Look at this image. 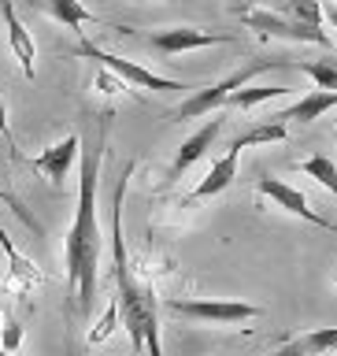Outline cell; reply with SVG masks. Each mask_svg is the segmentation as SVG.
<instances>
[{
	"label": "cell",
	"instance_id": "cell-15",
	"mask_svg": "<svg viewBox=\"0 0 337 356\" xmlns=\"http://www.w3.org/2000/svg\"><path fill=\"white\" fill-rule=\"evenodd\" d=\"M33 4H38L41 11H49L56 22H63V26H71V30L93 22V11H89L82 0H33Z\"/></svg>",
	"mask_w": 337,
	"mask_h": 356
},
{
	"label": "cell",
	"instance_id": "cell-20",
	"mask_svg": "<svg viewBox=\"0 0 337 356\" xmlns=\"http://www.w3.org/2000/svg\"><path fill=\"white\" fill-rule=\"evenodd\" d=\"M282 15L297 19V22H308V26H322V19H327V15H322V8L315 4V0H289Z\"/></svg>",
	"mask_w": 337,
	"mask_h": 356
},
{
	"label": "cell",
	"instance_id": "cell-6",
	"mask_svg": "<svg viewBox=\"0 0 337 356\" xmlns=\"http://www.w3.org/2000/svg\"><path fill=\"white\" fill-rule=\"evenodd\" d=\"M167 308L174 316L200 319V323H215V327H238V323L260 319V308L245 305V300H193V297H171Z\"/></svg>",
	"mask_w": 337,
	"mask_h": 356
},
{
	"label": "cell",
	"instance_id": "cell-23",
	"mask_svg": "<svg viewBox=\"0 0 337 356\" xmlns=\"http://www.w3.org/2000/svg\"><path fill=\"white\" fill-rule=\"evenodd\" d=\"M97 86L104 89V93H119V89H126V82H122V78H115L111 71H100V74H97Z\"/></svg>",
	"mask_w": 337,
	"mask_h": 356
},
{
	"label": "cell",
	"instance_id": "cell-16",
	"mask_svg": "<svg viewBox=\"0 0 337 356\" xmlns=\"http://www.w3.org/2000/svg\"><path fill=\"white\" fill-rule=\"evenodd\" d=\"M289 67L304 71L319 89H327V93H337V56H327V60H289Z\"/></svg>",
	"mask_w": 337,
	"mask_h": 356
},
{
	"label": "cell",
	"instance_id": "cell-24",
	"mask_svg": "<svg viewBox=\"0 0 337 356\" xmlns=\"http://www.w3.org/2000/svg\"><path fill=\"white\" fill-rule=\"evenodd\" d=\"M0 134L11 141V122H8V104H4V100H0ZM11 145H15V141H11Z\"/></svg>",
	"mask_w": 337,
	"mask_h": 356
},
{
	"label": "cell",
	"instance_id": "cell-19",
	"mask_svg": "<svg viewBox=\"0 0 337 356\" xmlns=\"http://www.w3.org/2000/svg\"><path fill=\"white\" fill-rule=\"evenodd\" d=\"M286 89L282 86H249V89H238V93L230 97V104L233 108H256V104H263V100H271V97H282Z\"/></svg>",
	"mask_w": 337,
	"mask_h": 356
},
{
	"label": "cell",
	"instance_id": "cell-17",
	"mask_svg": "<svg viewBox=\"0 0 337 356\" xmlns=\"http://www.w3.org/2000/svg\"><path fill=\"white\" fill-rule=\"evenodd\" d=\"M289 138V127H282V122H260V127L245 130L241 138H233V145L238 149H249V145H267V141H286Z\"/></svg>",
	"mask_w": 337,
	"mask_h": 356
},
{
	"label": "cell",
	"instance_id": "cell-3",
	"mask_svg": "<svg viewBox=\"0 0 337 356\" xmlns=\"http://www.w3.org/2000/svg\"><path fill=\"white\" fill-rule=\"evenodd\" d=\"M282 67H289V60H252L249 67L233 71L230 78H222V82L208 86V89H197V93H189L182 104L174 108V122L200 119V115H208V111H215V108H222V104H230V97L238 93V89L249 86L256 74H263V71H282Z\"/></svg>",
	"mask_w": 337,
	"mask_h": 356
},
{
	"label": "cell",
	"instance_id": "cell-26",
	"mask_svg": "<svg viewBox=\"0 0 337 356\" xmlns=\"http://www.w3.org/2000/svg\"><path fill=\"white\" fill-rule=\"evenodd\" d=\"M0 356H15V353H4V349H0Z\"/></svg>",
	"mask_w": 337,
	"mask_h": 356
},
{
	"label": "cell",
	"instance_id": "cell-9",
	"mask_svg": "<svg viewBox=\"0 0 337 356\" xmlns=\"http://www.w3.org/2000/svg\"><path fill=\"white\" fill-rule=\"evenodd\" d=\"M78 149H82V138H78V134H67V138L56 141L52 149L33 156V171H41L52 186H63V178L71 175V167L78 160Z\"/></svg>",
	"mask_w": 337,
	"mask_h": 356
},
{
	"label": "cell",
	"instance_id": "cell-4",
	"mask_svg": "<svg viewBox=\"0 0 337 356\" xmlns=\"http://www.w3.org/2000/svg\"><path fill=\"white\" fill-rule=\"evenodd\" d=\"M241 22L263 38H278V41H300V44H319V49H330V33L322 26H308V22H297L282 15V11H241Z\"/></svg>",
	"mask_w": 337,
	"mask_h": 356
},
{
	"label": "cell",
	"instance_id": "cell-2",
	"mask_svg": "<svg viewBox=\"0 0 337 356\" xmlns=\"http://www.w3.org/2000/svg\"><path fill=\"white\" fill-rule=\"evenodd\" d=\"M133 163L122 167L119 182H115V197H111V260H115V305H119V319L130 334L133 356H163L160 345V312H156V293L152 286H145L133 278V267L126 260V241H122V197H126Z\"/></svg>",
	"mask_w": 337,
	"mask_h": 356
},
{
	"label": "cell",
	"instance_id": "cell-7",
	"mask_svg": "<svg viewBox=\"0 0 337 356\" xmlns=\"http://www.w3.org/2000/svg\"><path fill=\"white\" fill-rule=\"evenodd\" d=\"M256 193H260V200H271L274 208H282V211H289V216H297V219L311 222V227L337 234V222H330L327 216H319V211H311V208H308V197L300 193V189H293L289 182H282V178L260 175V189H256Z\"/></svg>",
	"mask_w": 337,
	"mask_h": 356
},
{
	"label": "cell",
	"instance_id": "cell-14",
	"mask_svg": "<svg viewBox=\"0 0 337 356\" xmlns=\"http://www.w3.org/2000/svg\"><path fill=\"white\" fill-rule=\"evenodd\" d=\"M334 349H337V327H319V330L289 338L286 345H278V349L267 353V356H327Z\"/></svg>",
	"mask_w": 337,
	"mask_h": 356
},
{
	"label": "cell",
	"instance_id": "cell-22",
	"mask_svg": "<svg viewBox=\"0 0 337 356\" xmlns=\"http://www.w3.org/2000/svg\"><path fill=\"white\" fill-rule=\"evenodd\" d=\"M115 319H119V305H111V308H108V316L100 319V327H97V330H89V341H104L108 334L115 330Z\"/></svg>",
	"mask_w": 337,
	"mask_h": 356
},
{
	"label": "cell",
	"instance_id": "cell-1",
	"mask_svg": "<svg viewBox=\"0 0 337 356\" xmlns=\"http://www.w3.org/2000/svg\"><path fill=\"white\" fill-rule=\"evenodd\" d=\"M108 119H100L97 141L82 152V178H78V208L67 234V286H71L74 312L89 316L97 297V264H100V227H97V182H100V160L108 149Z\"/></svg>",
	"mask_w": 337,
	"mask_h": 356
},
{
	"label": "cell",
	"instance_id": "cell-13",
	"mask_svg": "<svg viewBox=\"0 0 337 356\" xmlns=\"http://www.w3.org/2000/svg\"><path fill=\"white\" fill-rule=\"evenodd\" d=\"M330 108H337V93H327V89H315V93L300 97L297 104H289L282 111H274L267 122H282V127H289V122H311L319 115H327Z\"/></svg>",
	"mask_w": 337,
	"mask_h": 356
},
{
	"label": "cell",
	"instance_id": "cell-21",
	"mask_svg": "<svg viewBox=\"0 0 337 356\" xmlns=\"http://www.w3.org/2000/svg\"><path fill=\"white\" fill-rule=\"evenodd\" d=\"M19 345H22V327H19L15 319H8L4 330H0V349H4V353H15Z\"/></svg>",
	"mask_w": 337,
	"mask_h": 356
},
{
	"label": "cell",
	"instance_id": "cell-12",
	"mask_svg": "<svg viewBox=\"0 0 337 356\" xmlns=\"http://www.w3.org/2000/svg\"><path fill=\"white\" fill-rule=\"evenodd\" d=\"M0 19H4V26H8V41H11V52H15L22 74L33 78V60H38V49H33V38L26 33V26H22V19L15 15V4H11V0H0Z\"/></svg>",
	"mask_w": 337,
	"mask_h": 356
},
{
	"label": "cell",
	"instance_id": "cell-11",
	"mask_svg": "<svg viewBox=\"0 0 337 356\" xmlns=\"http://www.w3.org/2000/svg\"><path fill=\"white\" fill-rule=\"evenodd\" d=\"M222 134V119H211V122H204L197 134H189V138L182 141V149H178V156H174V163H171V182H178L189 167H193L200 156H204L211 145H215V138Z\"/></svg>",
	"mask_w": 337,
	"mask_h": 356
},
{
	"label": "cell",
	"instance_id": "cell-25",
	"mask_svg": "<svg viewBox=\"0 0 337 356\" xmlns=\"http://www.w3.org/2000/svg\"><path fill=\"white\" fill-rule=\"evenodd\" d=\"M322 15H327V22H330V26L337 30V4H330L327 11H322Z\"/></svg>",
	"mask_w": 337,
	"mask_h": 356
},
{
	"label": "cell",
	"instance_id": "cell-8",
	"mask_svg": "<svg viewBox=\"0 0 337 356\" xmlns=\"http://www.w3.org/2000/svg\"><path fill=\"white\" fill-rule=\"evenodd\" d=\"M233 33H208V30H193V26H171V30H152L149 44L163 56H182L193 49H208V44H230Z\"/></svg>",
	"mask_w": 337,
	"mask_h": 356
},
{
	"label": "cell",
	"instance_id": "cell-5",
	"mask_svg": "<svg viewBox=\"0 0 337 356\" xmlns=\"http://www.w3.org/2000/svg\"><path fill=\"white\" fill-rule=\"evenodd\" d=\"M78 56H82V60H97L104 71H111L115 78H122V82H130V86H141V89H156V93H178V89H189L186 82L152 74L149 67H141L133 60H122V56H115V52H104V49H97V44H89V41L78 44Z\"/></svg>",
	"mask_w": 337,
	"mask_h": 356
},
{
	"label": "cell",
	"instance_id": "cell-18",
	"mask_svg": "<svg viewBox=\"0 0 337 356\" xmlns=\"http://www.w3.org/2000/svg\"><path fill=\"white\" fill-rule=\"evenodd\" d=\"M300 171H304L308 178H315L319 186H327L330 193L337 197V167H334L330 156H308V160L300 163Z\"/></svg>",
	"mask_w": 337,
	"mask_h": 356
},
{
	"label": "cell",
	"instance_id": "cell-10",
	"mask_svg": "<svg viewBox=\"0 0 337 356\" xmlns=\"http://www.w3.org/2000/svg\"><path fill=\"white\" fill-rule=\"evenodd\" d=\"M238 160H241V149L230 141V152L222 156V160L211 163V171H208L204 178H200V182H197V189L189 193L186 204H193V200H208V197H219L222 189H230V182L238 178Z\"/></svg>",
	"mask_w": 337,
	"mask_h": 356
}]
</instances>
